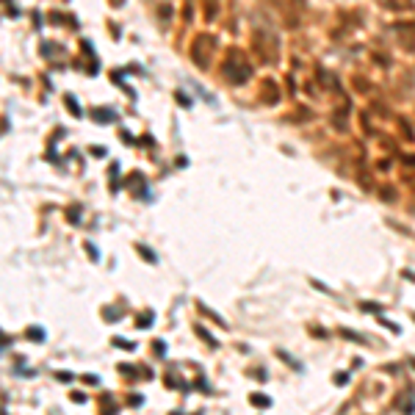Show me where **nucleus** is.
<instances>
[{
    "label": "nucleus",
    "instance_id": "obj_1",
    "mask_svg": "<svg viewBox=\"0 0 415 415\" xmlns=\"http://www.w3.org/2000/svg\"><path fill=\"white\" fill-rule=\"evenodd\" d=\"M224 75L230 78V83H246L249 75H252V67H249V61L244 58V53L241 50H230L227 53V61H224Z\"/></svg>",
    "mask_w": 415,
    "mask_h": 415
},
{
    "label": "nucleus",
    "instance_id": "obj_2",
    "mask_svg": "<svg viewBox=\"0 0 415 415\" xmlns=\"http://www.w3.org/2000/svg\"><path fill=\"white\" fill-rule=\"evenodd\" d=\"M252 45H255L258 56L263 58L266 64H274V61H277V53H280L277 36H271V33H266V31H258V33L252 36Z\"/></svg>",
    "mask_w": 415,
    "mask_h": 415
},
{
    "label": "nucleus",
    "instance_id": "obj_3",
    "mask_svg": "<svg viewBox=\"0 0 415 415\" xmlns=\"http://www.w3.org/2000/svg\"><path fill=\"white\" fill-rule=\"evenodd\" d=\"M213 47H216V39L208 36V33H199V36L194 39V45H191V58H194V64H197L199 69L208 67V58H211Z\"/></svg>",
    "mask_w": 415,
    "mask_h": 415
},
{
    "label": "nucleus",
    "instance_id": "obj_4",
    "mask_svg": "<svg viewBox=\"0 0 415 415\" xmlns=\"http://www.w3.org/2000/svg\"><path fill=\"white\" fill-rule=\"evenodd\" d=\"M252 401H255V404H263V407L269 404V399H263V396H252Z\"/></svg>",
    "mask_w": 415,
    "mask_h": 415
}]
</instances>
